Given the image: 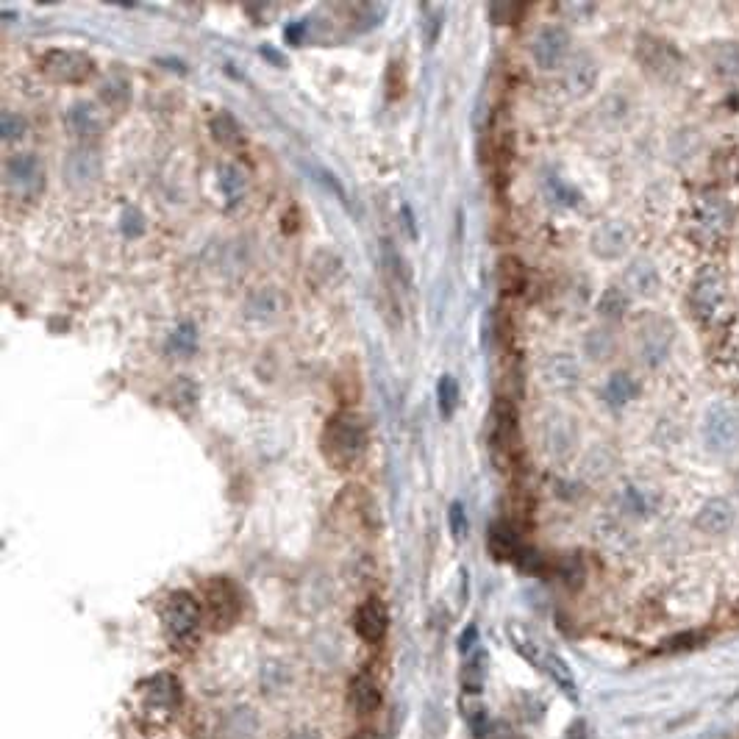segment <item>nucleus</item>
<instances>
[{"label": "nucleus", "instance_id": "7ed1b4c3", "mask_svg": "<svg viewBox=\"0 0 739 739\" xmlns=\"http://www.w3.org/2000/svg\"><path fill=\"white\" fill-rule=\"evenodd\" d=\"M203 623L212 631H228L242 617V592L231 578L214 576L201 589Z\"/></svg>", "mask_w": 739, "mask_h": 739}, {"label": "nucleus", "instance_id": "ea45409f", "mask_svg": "<svg viewBox=\"0 0 739 739\" xmlns=\"http://www.w3.org/2000/svg\"><path fill=\"white\" fill-rule=\"evenodd\" d=\"M0 131H3L6 142H14V139H20L26 134V120L20 114L3 112V117H0Z\"/></svg>", "mask_w": 739, "mask_h": 739}, {"label": "nucleus", "instance_id": "c756f323", "mask_svg": "<svg viewBox=\"0 0 739 739\" xmlns=\"http://www.w3.org/2000/svg\"><path fill=\"white\" fill-rule=\"evenodd\" d=\"M128 98H131V87H128V81L123 76H112L101 87V101L114 112H123Z\"/></svg>", "mask_w": 739, "mask_h": 739}, {"label": "nucleus", "instance_id": "6ab92c4d", "mask_svg": "<svg viewBox=\"0 0 739 739\" xmlns=\"http://www.w3.org/2000/svg\"><path fill=\"white\" fill-rule=\"evenodd\" d=\"M598 84V62L589 53H578L570 59L567 70H564V87L570 95L584 98Z\"/></svg>", "mask_w": 739, "mask_h": 739}, {"label": "nucleus", "instance_id": "39448f33", "mask_svg": "<svg viewBox=\"0 0 739 739\" xmlns=\"http://www.w3.org/2000/svg\"><path fill=\"white\" fill-rule=\"evenodd\" d=\"M673 339H676V326L667 317H659V314L642 317L637 328L639 359L648 367H662L670 356Z\"/></svg>", "mask_w": 739, "mask_h": 739}, {"label": "nucleus", "instance_id": "c85d7f7f", "mask_svg": "<svg viewBox=\"0 0 739 739\" xmlns=\"http://www.w3.org/2000/svg\"><path fill=\"white\" fill-rule=\"evenodd\" d=\"M212 137L217 139L223 148H239V145L245 142V137H242V128H239L237 120H234L228 112L214 114Z\"/></svg>", "mask_w": 739, "mask_h": 739}, {"label": "nucleus", "instance_id": "a211bd4d", "mask_svg": "<svg viewBox=\"0 0 739 739\" xmlns=\"http://www.w3.org/2000/svg\"><path fill=\"white\" fill-rule=\"evenodd\" d=\"M101 170V156L92 148H76V151L67 153V159H64V176L73 187H87L92 181H98Z\"/></svg>", "mask_w": 739, "mask_h": 739}, {"label": "nucleus", "instance_id": "412c9836", "mask_svg": "<svg viewBox=\"0 0 739 739\" xmlns=\"http://www.w3.org/2000/svg\"><path fill=\"white\" fill-rule=\"evenodd\" d=\"M626 289L639 298H653L662 289V276L659 267L651 259H634L626 267Z\"/></svg>", "mask_w": 739, "mask_h": 739}, {"label": "nucleus", "instance_id": "a19ab883", "mask_svg": "<svg viewBox=\"0 0 739 739\" xmlns=\"http://www.w3.org/2000/svg\"><path fill=\"white\" fill-rule=\"evenodd\" d=\"M145 231V220H142V214L137 209H126L123 214V234L126 237H139Z\"/></svg>", "mask_w": 739, "mask_h": 739}, {"label": "nucleus", "instance_id": "f704fd0d", "mask_svg": "<svg viewBox=\"0 0 739 739\" xmlns=\"http://www.w3.org/2000/svg\"><path fill=\"white\" fill-rule=\"evenodd\" d=\"M587 353L592 359H609L614 353L612 334H609V331H601V328H595V331L587 337Z\"/></svg>", "mask_w": 739, "mask_h": 739}, {"label": "nucleus", "instance_id": "f257e3e1", "mask_svg": "<svg viewBox=\"0 0 739 739\" xmlns=\"http://www.w3.org/2000/svg\"><path fill=\"white\" fill-rule=\"evenodd\" d=\"M367 426L359 414L353 412H337L328 417L320 434V451L326 456L328 464H334L337 470H351L362 462L367 453Z\"/></svg>", "mask_w": 739, "mask_h": 739}, {"label": "nucleus", "instance_id": "2f4dec72", "mask_svg": "<svg viewBox=\"0 0 739 739\" xmlns=\"http://www.w3.org/2000/svg\"><path fill=\"white\" fill-rule=\"evenodd\" d=\"M437 398H439V414L448 420L459 409V381L453 376H442L437 384Z\"/></svg>", "mask_w": 739, "mask_h": 739}, {"label": "nucleus", "instance_id": "e433bc0d", "mask_svg": "<svg viewBox=\"0 0 739 739\" xmlns=\"http://www.w3.org/2000/svg\"><path fill=\"white\" fill-rule=\"evenodd\" d=\"M626 498H628V503H631V509H637L639 514L653 512V509H656V503H659V495H653L651 489H645V487H628Z\"/></svg>", "mask_w": 739, "mask_h": 739}, {"label": "nucleus", "instance_id": "37998d69", "mask_svg": "<svg viewBox=\"0 0 739 739\" xmlns=\"http://www.w3.org/2000/svg\"><path fill=\"white\" fill-rule=\"evenodd\" d=\"M348 739H376V731H359V734H353Z\"/></svg>", "mask_w": 739, "mask_h": 739}, {"label": "nucleus", "instance_id": "dca6fc26", "mask_svg": "<svg viewBox=\"0 0 739 739\" xmlns=\"http://www.w3.org/2000/svg\"><path fill=\"white\" fill-rule=\"evenodd\" d=\"M542 442L545 451L551 453L553 459H564L576 448V426L570 417L564 414H548L545 426H542Z\"/></svg>", "mask_w": 739, "mask_h": 739}, {"label": "nucleus", "instance_id": "4c0bfd02", "mask_svg": "<svg viewBox=\"0 0 739 739\" xmlns=\"http://www.w3.org/2000/svg\"><path fill=\"white\" fill-rule=\"evenodd\" d=\"M195 342H198V334H195V328L184 323L181 328H176V334L170 337V351L181 353V356H189V353L195 351Z\"/></svg>", "mask_w": 739, "mask_h": 739}, {"label": "nucleus", "instance_id": "9b49d317", "mask_svg": "<svg viewBox=\"0 0 739 739\" xmlns=\"http://www.w3.org/2000/svg\"><path fill=\"white\" fill-rule=\"evenodd\" d=\"M178 701H181V687L170 673H159V676L142 681V712L145 714L151 717L162 714L167 720L178 709Z\"/></svg>", "mask_w": 739, "mask_h": 739}, {"label": "nucleus", "instance_id": "f03ea898", "mask_svg": "<svg viewBox=\"0 0 739 739\" xmlns=\"http://www.w3.org/2000/svg\"><path fill=\"white\" fill-rule=\"evenodd\" d=\"M201 623H203V606L192 592L178 589V592H173V595L164 601L162 626L173 648H181V651L192 648L195 639H198V631H201Z\"/></svg>", "mask_w": 739, "mask_h": 739}, {"label": "nucleus", "instance_id": "72a5a7b5", "mask_svg": "<svg viewBox=\"0 0 739 739\" xmlns=\"http://www.w3.org/2000/svg\"><path fill=\"white\" fill-rule=\"evenodd\" d=\"M526 12V3H489V17L492 23L498 26H506V23H517Z\"/></svg>", "mask_w": 739, "mask_h": 739}, {"label": "nucleus", "instance_id": "1a4fd4ad", "mask_svg": "<svg viewBox=\"0 0 739 739\" xmlns=\"http://www.w3.org/2000/svg\"><path fill=\"white\" fill-rule=\"evenodd\" d=\"M92 70H95V64L87 53L53 48L42 56V73L59 84H84L92 76Z\"/></svg>", "mask_w": 739, "mask_h": 739}, {"label": "nucleus", "instance_id": "4468645a", "mask_svg": "<svg viewBox=\"0 0 739 739\" xmlns=\"http://www.w3.org/2000/svg\"><path fill=\"white\" fill-rule=\"evenodd\" d=\"M6 181L23 195H34L42 187V162L34 153H14L6 162Z\"/></svg>", "mask_w": 739, "mask_h": 739}, {"label": "nucleus", "instance_id": "2eb2a0df", "mask_svg": "<svg viewBox=\"0 0 739 739\" xmlns=\"http://www.w3.org/2000/svg\"><path fill=\"white\" fill-rule=\"evenodd\" d=\"M353 628H356V634L364 639V642H370V645H376L384 639L389 628V612L384 603L378 601V598H367V601L356 609V617H353Z\"/></svg>", "mask_w": 739, "mask_h": 739}, {"label": "nucleus", "instance_id": "a878e982", "mask_svg": "<svg viewBox=\"0 0 739 739\" xmlns=\"http://www.w3.org/2000/svg\"><path fill=\"white\" fill-rule=\"evenodd\" d=\"M542 373H545V381H548V384H551V387H556V389L576 387V384H578L576 359H570V356H564V353H559V356L548 359Z\"/></svg>", "mask_w": 739, "mask_h": 739}, {"label": "nucleus", "instance_id": "423d86ee", "mask_svg": "<svg viewBox=\"0 0 739 739\" xmlns=\"http://www.w3.org/2000/svg\"><path fill=\"white\" fill-rule=\"evenodd\" d=\"M731 228V209L723 198L706 195L692 209V234L701 239L703 245H714L726 237Z\"/></svg>", "mask_w": 739, "mask_h": 739}, {"label": "nucleus", "instance_id": "473e14b6", "mask_svg": "<svg viewBox=\"0 0 739 739\" xmlns=\"http://www.w3.org/2000/svg\"><path fill=\"white\" fill-rule=\"evenodd\" d=\"M526 284V270L517 259H503L501 262V287L506 292H520Z\"/></svg>", "mask_w": 739, "mask_h": 739}, {"label": "nucleus", "instance_id": "393cba45", "mask_svg": "<svg viewBox=\"0 0 739 739\" xmlns=\"http://www.w3.org/2000/svg\"><path fill=\"white\" fill-rule=\"evenodd\" d=\"M351 706L359 714H373L381 706V689H378L376 678H370L367 673L356 676L351 681Z\"/></svg>", "mask_w": 739, "mask_h": 739}, {"label": "nucleus", "instance_id": "f3484780", "mask_svg": "<svg viewBox=\"0 0 739 739\" xmlns=\"http://www.w3.org/2000/svg\"><path fill=\"white\" fill-rule=\"evenodd\" d=\"M737 523V509L728 498H712L695 514V528L703 534H726Z\"/></svg>", "mask_w": 739, "mask_h": 739}, {"label": "nucleus", "instance_id": "5701e85b", "mask_svg": "<svg viewBox=\"0 0 739 739\" xmlns=\"http://www.w3.org/2000/svg\"><path fill=\"white\" fill-rule=\"evenodd\" d=\"M245 312L251 320H276L278 314L284 312V295L276 287H262L248 295Z\"/></svg>", "mask_w": 739, "mask_h": 739}, {"label": "nucleus", "instance_id": "20e7f679", "mask_svg": "<svg viewBox=\"0 0 739 739\" xmlns=\"http://www.w3.org/2000/svg\"><path fill=\"white\" fill-rule=\"evenodd\" d=\"M637 62L648 76L659 81H676L684 70V56L673 42L659 37H639L637 42Z\"/></svg>", "mask_w": 739, "mask_h": 739}, {"label": "nucleus", "instance_id": "cd10ccee", "mask_svg": "<svg viewBox=\"0 0 739 739\" xmlns=\"http://www.w3.org/2000/svg\"><path fill=\"white\" fill-rule=\"evenodd\" d=\"M245 189H248V176H245V170L237 167V164H223V167H220V192L226 195L228 206L239 203V198L245 195Z\"/></svg>", "mask_w": 739, "mask_h": 739}, {"label": "nucleus", "instance_id": "f8f14e48", "mask_svg": "<svg viewBox=\"0 0 739 739\" xmlns=\"http://www.w3.org/2000/svg\"><path fill=\"white\" fill-rule=\"evenodd\" d=\"M570 53V31L562 26L539 28L531 42V56L539 70H556L562 67Z\"/></svg>", "mask_w": 739, "mask_h": 739}, {"label": "nucleus", "instance_id": "4be33fe9", "mask_svg": "<svg viewBox=\"0 0 739 739\" xmlns=\"http://www.w3.org/2000/svg\"><path fill=\"white\" fill-rule=\"evenodd\" d=\"M64 123L76 137H98L103 128V114L92 103H73L70 112L64 114Z\"/></svg>", "mask_w": 739, "mask_h": 739}, {"label": "nucleus", "instance_id": "ddd939ff", "mask_svg": "<svg viewBox=\"0 0 739 739\" xmlns=\"http://www.w3.org/2000/svg\"><path fill=\"white\" fill-rule=\"evenodd\" d=\"M631 226L623 223V220H606L603 226H598L589 237V248L598 259H606V262H614L620 256H626V251L631 248Z\"/></svg>", "mask_w": 739, "mask_h": 739}, {"label": "nucleus", "instance_id": "58836bf2", "mask_svg": "<svg viewBox=\"0 0 739 739\" xmlns=\"http://www.w3.org/2000/svg\"><path fill=\"white\" fill-rule=\"evenodd\" d=\"M548 189H551L553 203H559V206H576L581 201V195H578L576 189L567 187L559 176L548 178Z\"/></svg>", "mask_w": 739, "mask_h": 739}, {"label": "nucleus", "instance_id": "bb28decb", "mask_svg": "<svg viewBox=\"0 0 739 739\" xmlns=\"http://www.w3.org/2000/svg\"><path fill=\"white\" fill-rule=\"evenodd\" d=\"M639 395V384L634 381V376H628V373H614L609 381H606V387H603V398L606 403H612V406H626L628 401H634Z\"/></svg>", "mask_w": 739, "mask_h": 739}, {"label": "nucleus", "instance_id": "7c9ffc66", "mask_svg": "<svg viewBox=\"0 0 739 739\" xmlns=\"http://www.w3.org/2000/svg\"><path fill=\"white\" fill-rule=\"evenodd\" d=\"M628 309V292L623 287H609L598 301V314L606 320H620Z\"/></svg>", "mask_w": 739, "mask_h": 739}, {"label": "nucleus", "instance_id": "79ce46f5", "mask_svg": "<svg viewBox=\"0 0 739 739\" xmlns=\"http://www.w3.org/2000/svg\"><path fill=\"white\" fill-rule=\"evenodd\" d=\"M451 531H453V537H464L467 534V517H464V506L459 501L453 503L451 506Z\"/></svg>", "mask_w": 739, "mask_h": 739}, {"label": "nucleus", "instance_id": "0eeeda50", "mask_svg": "<svg viewBox=\"0 0 739 739\" xmlns=\"http://www.w3.org/2000/svg\"><path fill=\"white\" fill-rule=\"evenodd\" d=\"M726 298H728V287H726V278L720 270H703L698 273V278L692 281V289H689V303H692V312L698 314L701 320H714L717 314L723 312V306H726Z\"/></svg>", "mask_w": 739, "mask_h": 739}, {"label": "nucleus", "instance_id": "9d476101", "mask_svg": "<svg viewBox=\"0 0 739 739\" xmlns=\"http://www.w3.org/2000/svg\"><path fill=\"white\" fill-rule=\"evenodd\" d=\"M489 439H492V451L501 462H514L520 448V434H517V412L509 401L495 403Z\"/></svg>", "mask_w": 739, "mask_h": 739}, {"label": "nucleus", "instance_id": "c9c22d12", "mask_svg": "<svg viewBox=\"0 0 739 739\" xmlns=\"http://www.w3.org/2000/svg\"><path fill=\"white\" fill-rule=\"evenodd\" d=\"M420 14H423V31H426L428 45H434L439 31H442V6H437V3H423Z\"/></svg>", "mask_w": 739, "mask_h": 739}, {"label": "nucleus", "instance_id": "b1692460", "mask_svg": "<svg viewBox=\"0 0 739 739\" xmlns=\"http://www.w3.org/2000/svg\"><path fill=\"white\" fill-rule=\"evenodd\" d=\"M706 53H709V64L717 76L739 81V42H717Z\"/></svg>", "mask_w": 739, "mask_h": 739}, {"label": "nucleus", "instance_id": "aec40b11", "mask_svg": "<svg viewBox=\"0 0 739 739\" xmlns=\"http://www.w3.org/2000/svg\"><path fill=\"white\" fill-rule=\"evenodd\" d=\"M487 545H489V553L498 559V562H517L520 556H523V542H520V534H517V528L512 523H495V526L489 528L487 534Z\"/></svg>", "mask_w": 739, "mask_h": 739}, {"label": "nucleus", "instance_id": "6e6552de", "mask_svg": "<svg viewBox=\"0 0 739 739\" xmlns=\"http://www.w3.org/2000/svg\"><path fill=\"white\" fill-rule=\"evenodd\" d=\"M737 442L739 414L726 403H717L703 417V445H706V451L731 453L737 448Z\"/></svg>", "mask_w": 739, "mask_h": 739}]
</instances>
